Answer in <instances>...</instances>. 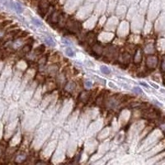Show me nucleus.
Returning a JSON list of instances; mask_svg holds the SVG:
<instances>
[{"label": "nucleus", "instance_id": "39448f33", "mask_svg": "<svg viewBox=\"0 0 165 165\" xmlns=\"http://www.w3.org/2000/svg\"><path fill=\"white\" fill-rule=\"evenodd\" d=\"M133 90H134V92H135V93H139V94H141V93H143V92H142V90L140 89L139 87H134V89H133Z\"/></svg>", "mask_w": 165, "mask_h": 165}, {"label": "nucleus", "instance_id": "f257e3e1", "mask_svg": "<svg viewBox=\"0 0 165 165\" xmlns=\"http://www.w3.org/2000/svg\"><path fill=\"white\" fill-rule=\"evenodd\" d=\"M26 159H27V155L25 154H17V155L15 161L17 163H22L23 161H25Z\"/></svg>", "mask_w": 165, "mask_h": 165}, {"label": "nucleus", "instance_id": "9d476101", "mask_svg": "<svg viewBox=\"0 0 165 165\" xmlns=\"http://www.w3.org/2000/svg\"><path fill=\"white\" fill-rule=\"evenodd\" d=\"M109 86H111L112 88H117V87L116 86L114 83H109Z\"/></svg>", "mask_w": 165, "mask_h": 165}, {"label": "nucleus", "instance_id": "7ed1b4c3", "mask_svg": "<svg viewBox=\"0 0 165 165\" xmlns=\"http://www.w3.org/2000/svg\"><path fill=\"white\" fill-rule=\"evenodd\" d=\"M65 52H66V55H68L69 56H70V57H73L74 56V51H73V50H72V48H70V47H68L67 49H66V50H65Z\"/></svg>", "mask_w": 165, "mask_h": 165}, {"label": "nucleus", "instance_id": "f8f14e48", "mask_svg": "<svg viewBox=\"0 0 165 165\" xmlns=\"http://www.w3.org/2000/svg\"><path fill=\"white\" fill-rule=\"evenodd\" d=\"M36 165H46L45 163H43V162H39V163H36Z\"/></svg>", "mask_w": 165, "mask_h": 165}, {"label": "nucleus", "instance_id": "0eeeda50", "mask_svg": "<svg viewBox=\"0 0 165 165\" xmlns=\"http://www.w3.org/2000/svg\"><path fill=\"white\" fill-rule=\"evenodd\" d=\"M33 22L36 24V26H41V22H40L39 20H36V19H33Z\"/></svg>", "mask_w": 165, "mask_h": 165}, {"label": "nucleus", "instance_id": "6e6552de", "mask_svg": "<svg viewBox=\"0 0 165 165\" xmlns=\"http://www.w3.org/2000/svg\"><path fill=\"white\" fill-rule=\"evenodd\" d=\"M3 151H4V149H3V147L0 145V157H1L3 155Z\"/></svg>", "mask_w": 165, "mask_h": 165}, {"label": "nucleus", "instance_id": "423d86ee", "mask_svg": "<svg viewBox=\"0 0 165 165\" xmlns=\"http://www.w3.org/2000/svg\"><path fill=\"white\" fill-rule=\"evenodd\" d=\"M85 85H86V87H92V85H93V83H92V81H86L85 82Z\"/></svg>", "mask_w": 165, "mask_h": 165}, {"label": "nucleus", "instance_id": "20e7f679", "mask_svg": "<svg viewBox=\"0 0 165 165\" xmlns=\"http://www.w3.org/2000/svg\"><path fill=\"white\" fill-rule=\"evenodd\" d=\"M101 71L103 72V73H105V74H109L110 73V69H108L107 66H105V65H103V66H101Z\"/></svg>", "mask_w": 165, "mask_h": 165}, {"label": "nucleus", "instance_id": "1a4fd4ad", "mask_svg": "<svg viewBox=\"0 0 165 165\" xmlns=\"http://www.w3.org/2000/svg\"><path fill=\"white\" fill-rule=\"evenodd\" d=\"M137 57H138V59H137V60H136V62H139V59H140V57H141L139 50H138V52H137Z\"/></svg>", "mask_w": 165, "mask_h": 165}, {"label": "nucleus", "instance_id": "f03ea898", "mask_svg": "<svg viewBox=\"0 0 165 165\" xmlns=\"http://www.w3.org/2000/svg\"><path fill=\"white\" fill-rule=\"evenodd\" d=\"M45 42H46V44L50 45V46H55V42L50 37L46 38V39H45Z\"/></svg>", "mask_w": 165, "mask_h": 165}, {"label": "nucleus", "instance_id": "9b49d317", "mask_svg": "<svg viewBox=\"0 0 165 165\" xmlns=\"http://www.w3.org/2000/svg\"><path fill=\"white\" fill-rule=\"evenodd\" d=\"M140 84H141V85H143V86H145V87H149V85H148V84H146L145 83H142L141 82V83H140Z\"/></svg>", "mask_w": 165, "mask_h": 165}]
</instances>
